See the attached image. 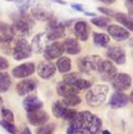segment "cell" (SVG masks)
<instances>
[{"mask_svg": "<svg viewBox=\"0 0 133 134\" xmlns=\"http://www.w3.org/2000/svg\"><path fill=\"white\" fill-rule=\"evenodd\" d=\"M103 121L98 116L89 111H81L71 119L66 129L68 134H98Z\"/></svg>", "mask_w": 133, "mask_h": 134, "instance_id": "cell-1", "label": "cell"}, {"mask_svg": "<svg viewBox=\"0 0 133 134\" xmlns=\"http://www.w3.org/2000/svg\"><path fill=\"white\" fill-rule=\"evenodd\" d=\"M13 24L11 25L12 33L14 37L25 39L27 38L34 26V19L32 16L27 15L26 13H19L13 14Z\"/></svg>", "mask_w": 133, "mask_h": 134, "instance_id": "cell-2", "label": "cell"}, {"mask_svg": "<svg viewBox=\"0 0 133 134\" xmlns=\"http://www.w3.org/2000/svg\"><path fill=\"white\" fill-rule=\"evenodd\" d=\"M109 87L107 85H95L91 87L86 94V100L91 107L102 106L107 99Z\"/></svg>", "mask_w": 133, "mask_h": 134, "instance_id": "cell-3", "label": "cell"}, {"mask_svg": "<svg viewBox=\"0 0 133 134\" xmlns=\"http://www.w3.org/2000/svg\"><path fill=\"white\" fill-rule=\"evenodd\" d=\"M103 59L98 55H89L78 59L77 65L78 69L84 74H92L94 72H98V68L101 65Z\"/></svg>", "mask_w": 133, "mask_h": 134, "instance_id": "cell-4", "label": "cell"}, {"mask_svg": "<svg viewBox=\"0 0 133 134\" xmlns=\"http://www.w3.org/2000/svg\"><path fill=\"white\" fill-rule=\"evenodd\" d=\"M47 38L49 41H55L57 39H60L64 37L65 35V26L59 22L56 18H52L50 21H48L47 31L45 32Z\"/></svg>", "mask_w": 133, "mask_h": 134, "instance_id": "cell-5", "label": "cell"}, {"mask_svg": "<svg viewBox=\"0 0 133 134\" xmlns=\"http://www.w3.org/2000/svg\"><path fill=\"white\" fill-rule=\"evenodd\" d=\"M33 51L31 48V44L25 40L21 38L15 39L14 46H13V51H12V56L15 60H22L25 58L31 57Z\"/></svg>", "mask_w": 133, "mask_h": 134, "instance_id": "cell-6", "label": "cell"}, {"mask_svg": "<svg viewBox=\"0 0 133 134\" xmlns=\"http://www.w3.org/2000/svg\"><path fill=\"white\" fill-rule=\"evenodd\" d=\"M53 114L55 117L57 118H61L64 120H71L75 115H76V111L73 109H69L68 107H65L61 102H56L53 105Z\"/></svg>", "mask_w": 133, "mask_h": 134, "instance_id": "cell-7", "label": "cell"}, {"mask_svg": "<svg viewBox=\"0 0 133 134\" xmlns=\"http://www.w3.org/2000/svg\"><path fill=\"white\" fill-rule=\"evenodd\" d=\"M111 81L116 92H124L128 90L132 85L131 76L127 73H117Z\"/></svg>", "mask_w": 133, "mask_h": 134, "instance_id": "cell-8", "label": "cell"}, {"mask_svg": "<svg viewBox=\"0 0 133 134\" xmlns=\"http://www.w3.org/2000/svg\"><path fill=\"white\" fill-rule=\"evenodd\" d=\"M98 72L101 74V77L103 80L111 81L114 78V76L117 74V69L110 60H104L102 61L101 65H99Z\"/></svg>", "mask_w": 133, "mask_h": 134, "instance_id": "cell-9", "label": "cell"}, {"mask_svg": "<svg viewBox=\"0 0 133 134\" xmlns=\"http://www.w3.org/2000/svg\"><path fill=\"white\" fill-rule=\"evenodd\" d=\"M27 120L31 125L35 126V127H41L46 125L50 118L49 114L45 110H35L32 112H27Z\"/></svg>", "mask_w": 133, "mask_h": 134, "instance_id": "cell-10", "label": "cell"}, {"mask_svg": "<svg viewBox=\"0 0 133 134\" xmlns=\"http://www.w3.org/2000/svg\"><path fill=\"white\" fill-rule=\"evenodd\" d=\"M37 73H38L39 77H41L42 79H50L56 73V66L52 61L46 59L38 63Z\"/></svg>", "mask_w": 133, "mask_h": 134, "instance_id": "cell-11", "label": "cell"}, {"mask_svg": "<svg viewBox=\"0 0 133 134\" xmlns=\"http://www.w3.org/2000/svg\"><path fill=\"white\" fill-rule=\"evenodd\" d=\"M63 53H64V50H63L62 43L59 42V41H54L52 43H49L46 47L45 52H43V55H45V57H46L47 60L52 61L55 58L61 57Z\"/></svg>", "mask_w": 133, "mask_h": 134, "instance_id": "cell-12", "label": "cell"}, {"mask_svg": "<svg viewBox=\"0 0 133 134\" xmlns=\"http://www.w3.org/2000/svg\"><path fill=\"white\" fill-rule=\"evenodd\" d=\"M35 72V63L34 62H24L17 65L13 69L12 75L15 78H26Z\"/></svg>", "mask_w": 133, "mask_h": 134, "instance_id": "cell-13", "label": "cell"}, {"mask_svg": "<svg viewBox=\"0 0 133 134\" xmlns=\"http://www.w3.org/2000/svg\"><path fill=\"white\" fill-rule=\"evenodd\" d=\"M107 31L109 35L116 41H124L130 37V32L127 29L116 24H109Z\"/></svg>", "mask_w": 133, "mask_h": 134, "instance_id": "cell-14", "label": "cell"}, {"mask_svg": "<svg viewBox=\"0 0 133 134\" xmlns=\"http://www.w3.org/2000/svg\"><path fill=\"white\" fill-rule=\"evenodd\" d=\"M107 57L117 64H124L126 62V52L123 48L117 46H111L108 48Z\"/></svg>", "mask_w": 133, "mask_h": 134, "instance_id": "cell-15", "label": "cell"}, {"mask_svg": "<svg viewBox=\"0 0 133 134\" xmlns=\"http://www.w3.org/2000/svg\"><path fill=\"white\" fill-rule=\"evenodd\" d=\"M49 42L50 41L47 38L46 33H38V34L35 35V37L33 38V40L30 44H31V48H32L33 52L40 54V53L45 52V49L49 44Z\"/></svg>", "mask_w": 133, "mask_h": 134, "instance_id": "cell-16", "label": "cell"}, {"mask_svg": "<svg viewBox=\"0 0 133 134\" xmlns=\"http://www.w3.org/2000/svg\"><path fill=\"white\" fill-rule=\"evenodd\" d=\"M37 89V81L35 79H30V78H25L21 81H19L16 86V90L17 93L20 96H25L32 92H34Z\"/></svg>", "mask_w": 133, "mask_h": 134, "instance_id": "cell-17", "label": "cell"}, {"mask_svg": "<svg viewBox=\"0 0 133 134\" xmlns=\"http://www.w3.org/2000/svg\"><path fill=\"white\" fill-rule=\"evenodd\" d=\"M22 106L26 112H32V111L41 109L43 107V103L37 96L30 95V96H26L24 98V100L22 102Z\"/></svg>", "mask_w": 133, "mask_h": 134, "instance_id": "cell-18", "label": "cell"}, {"mask_svg": "<svg viewBox=\"0 0 133 134\" xmlns=\"http://www.w3.org/2000/svg\"><path fill=\"white\" fill-rule=\"evenodd\" d=\"M129 102H130V99H129L128 95H126L123 92H115L112 94V96L110 98L109 105L113 109H118V108H123V107L127 106Z\"/></svg>", "mask_w": 133, "mask_h": 134, "instance_id": "cell-19", "label": "cell"}, {"mask_svg": "<svg viewBox=\"0 0 133 134\" xmlns=\"http://www.w3.org/2000/svg\"><path fill=\"white\" fill-rule=\"evenodd\" d=\"M32 17L33 19H36L38 21L48 22L53 18V13L40 5H36L32 9Z\"/></svg>", "mask_w": 133, "mask_h": 134, "instance_id": "cell-20", "label": "cell"}, {"mask_svg": "<svg viewBox=\"0 0 133 134\" xmlns=\"http://www.w3.org/2000/svg\"><path fill=\"white\" fill-rule=\"evenodd\" d=\"M74 32L76 37L81 40V41H86L89 38V26L88 23L86 21H77L74 25Z\"/></svg>", "mask_w": 133, "mask_h": 134, "instance_id": "cell-21", "label": "cell"}, {"mask_svg": "<svg viewBox=\"0 0 133 134\" xmlns=\"http://www.w3.org/2000/svg\"><path fill=\"white\" fill-rule=\"evenodd\" d=\"M62 46H63L64 52H66L70 55H77L81 51L79 42L77 41L76 38H68V39H65L64 42L62 43Z\"/></svg>", "mask_w": 133, "mask_h": 134, "instance_id": "cell-22", "label": "cell"}, {"mask_svg": "<svg viewBox=\"0 0 133 134\" xmlns=\"http://www.w3.org/2000/svg\"><path fill=\"white\" fill-rule=\"evenodd\" d=\"M56 92L59 96L65 97V96H69V95H72V94H77L79 91L76 88H74L73 86L66 83L64 81H59L56 85Z\"/></svg>", "mask_w": 133, "mask_h": 134, "instance_id": "cell-23", "label": "cell"}, {"mask_svg": "<svg viewBox=\"0 0 133 134\" xmlns=\"http://www.w3.org/2000/svg\"><path fill=\"white\" fill-rule=\"evenodd\" d=\"M113 16H114L116 21H118L120 24H123L125 26V29H127L128 31H132L133 30L132 17L130 15H127L125 13H114Z\"/></svg>", "mask_w": 133, "mask_h": 134, "instance_id": "cell-24", "label": "cell"}, {"mask_svg": "<svg viewBox=\"0 0 133 134\" xmlns=\"http://www.w3.org/2000/svg\"><path fill=\"white\" fill-rule=\"evenodd\" d=\"M55 66H56V70H58L60 73H68L71 70V66H72L71 59L69 57L61 56L56 61Z\"/></svg>", "mask_w": 133, "mask_h": 134, "instance_id": "cell-25", "label": "cell"}, {"mask_svg": "<svg viewBox=\"0 0 133 134\" xmlns=\"http://www.w3.org/2000/svg\"><path fill=\"white\" fill-rule=\"evenodd\" d=\"M93 41L98 47L106 48L109 44V42H110V37L107 34H103V33L94 32L93 33Z\"/></svg>", "mask_w": 133, "mask_h": 134, "instance_id": "cell-26", "label": "cell"}, {"mask_svg": "<svg viewBox=\"0 0 133 134\" xmlns=\"http://www.w3.org/2000/svg\"><path fill=\"white\" fill-rule=\"evenodd\" d=\"M12 86V78L9 73L0 72V93L7 92Z\"/></svg>", "mask_w": 133, "mask_h": 134, "instance_id": "cell-27", "label": "cell"}, {"mask_svg": "<svg viewBox=\"0 0 133 134\" xmlns=\"http://www.w3.org/2000/svg\"><path fill=\"white\" fill-rule=\"evenodd\" d=\"M65 107H76L81 103V98L77 94H72L69 96L63 97V100L61 102Z\"/></svg>", "mask_w": 133, "mask_h": 134, "instance_id": "cell-28", "label": "cell"}, {"mask_svg": "<svg viewBox=\"0 0 133 134\" xmlns=\"http://www.w3.org/2000/svg\"><path fill=\"white\" fill-rule=\"evenodd\" d=\"M71 86H73V87L76 88L78 91H80V90H88V89H90V88L92 87V83H91V81H89V80L82 78L81 75H80L79 77H77V78L74 80V82H73Z\"/></svg>", "mask_w": 133, "mask_h": 134, "instance_id": "cell-29", "label": "cell"}, {"mask_svg": "<svg viewBox=\"0 0 133 134\" xmlns=\"http://www.w3.org/2000/svg\"><path fill=\"white\" fill-rule=\"evenodd\" d=\"M91 22H92L94 25H96L97 27L106 29V27H108V25L110 24L111 19L108 18V17H105V16H103V17H94V18L91 19Z\"/></svg>", "mask_w": 133, "mask_h": 134, "instance_id": "cell-30", "label": "cell"}, {"mask_svg": "<svg viewBox=\"0 0 133 134\" xmlns=\"http://www.w3.org/2000/svg\"><path fill=\"white\" fill-rule=\"evenodd\" d=\"M14 2L18 8L19 13H26L27 9L30 8L31 0H14Z\"/></svg>", "mask_w": 133, "mask_h": 134, "instance_id": "cell-31", "label": "cell"}, {"mask_svg": "<svg viewBox=\"0 0 133 134\" xmlns=\"http://www.w3.org/2000/svg\"><path fill=\"white\" fill-rule=\"evenodd\" d=\"M0 126H1L3 129H5L10 134H17V128L14 126L13 122H9L5 120H0Z\"/></svg>", "mask_w": 133, "mask_h": 134, "instance_id": "cell-32", "label": "cell"}, {"mask_svg": "<svg viewBox=\"0 0 133 134\" xmlns=\"http://www.w3.org/2000/svg\"><path fill=\"white\" fill-rule=\"evenodd\" d=\"M56 125L55 124H50V125H43L37 130V134H52L53 131L55 130Z\"/></svg>", "mask_w": 133, "mask_h": 134, "instance_id": "cell-33", "label": "cell"}, {"mask_svg": "<svg viewBox=\"0 0 133 134\" xmlns=\"http://www.w3.org/2000/svg\"><path fill=\"white\" fill-rule=\"evenodd\" d=\"M1 115H2V120L9 121V122H13L14 121V114L11 110L2 108L1 109Z\"/></svg>", "mask_w": 133, "mask_h": 134, "instance_id": "cell-34", "label": "cell"}, {"mask_svg": "<svg viewBox=\"0 0 133 134\" xmlns=\"http://www.w3.org/2000/svg\"><path fill=\"white\" fill-rule=\"evenodd\" d=\"M9 68V61L0 56V71H3V70H7Z\"/></svg>", "mask_w": 133, "mask_h": 134, "instance_id": "cell-35", "label": "cell"}, {"mask_svg": "<svg viewBox=\"0 0 133 134\" xmlns=\"http://www.w3.org/2000/svg\"><path fill=\"white\" fill-rule=\"evenodd\" d=\"M98 11L101 13H103V14H105V15H107V16H111V15L114 14V12L112 10H109V9H106V8H98Z\"/></svg>", "mask_w": 133, "mask_h": 134, "instance_id": "cell-36", "label": "cell"}, {"mask_svg": "<svg viewBox=\"0 0 133 134\" xmlns=\"http://www.w3.org/2000/svg\"><path fill=\"white\" fill-rule=\"evenodd\" d=\"M71 7H72L75 11H77V12H85V10H84V5H82V4H79V3H72Z\"/></svg>", "mask_w": 133, "mask_h": 134, "instance_id": "cell-37", "label": "cell"}, {"mask_svg": "<svg viewBox=\"0 0 133 134\" xmlns=\"http://www.w3.org/2000/svg\"><path fill=\"white\" fill-rule=\"evenodd\" d=\"M132 1L133 0H128V1L126 2L127 9H129V12H130V16H132Z\"/></svg>", "mask_w": 133, "mask_h": 134, "instance_id": "cell-38", "label": "cell"}, {"mask_svg": "<svg viewBox=\"0 0 133 134\" xmlns=\"http://www.w3.org/2000/svg\"><path fill=\"white\" fill-rule=\"evenodd\" d=\"M98 1H101L105 4H112V3L115 2V0H98Z\"/></svg>", "mask_w": 133, "mask_h": 134, "instance_id": "cell-39", "label": "cell"}, {"mask_svg": "<svg viewBox=\"0 0 133 134\" xmlns=\"http://www.w3.org/2000/svg\"><path fill=\"white\" fill-rule=\"evenodd\" d=\"M51 1H53L55 3H58V4H61V5H65L66 4V2L63 1V0H51Z\"/></svg>", "mask_w": 133, "mask_h": 134, "instance_id": "cell-40", "label": "cell"}, {"mask_svg": "<svg viewBox=\"0 0 133 134\" xmlns=\"http://www.w3.org/2000/svg\"><path fill=\"white\" fill-rule=\"evenodd\" d=\"M20 134H32V132H31V130L29 129V128H23V130L21 131V133Z\"/></svg>", "mask_w": 133, "mask_h": 134, "instance_id": "cell-41", "label": "cell"}, {"mask_svg": "<svg viewBox=\"0 0 133 134\" xmlns=\"http://www.w3.org/2000/svg\"><path fill=\"white\" fill-rule=\"evenodd\" d=\"M85 13V15H87V16H90V17H95V16H97L95 13H92V12H84Z\"/></svg>", "mask_w": 133, "mask_h": 134, "instance_id": "cell-42", "label": "cell"}, {"mask_svg": "<svg viewBox=\"0 0 133 134\" xmlns=\"http://www.w3.org/2000/svg\"><path fill=\"white\" fill-rule=\"evenodd\" d=\"M102 134H111V132H109L108 130H104V131L102 132Z\"/></svg>", "mask_w": 133, "mask_h": 134, "instance_id": "cell-43", "label": "cell"}, {"mask_svg": "<svg viewBox=\"0 0 133 134\" xmlns=\"http://www.w3.org/2000/svg\"><path fill=\"white\" fill-rule=\"evenodd\" d=\"M2 103H3V99H2V97H1V96H0V107H1Z\"/></svg>", "mask_w": 133, "mask_h": 134, "instance_id": "cell-44", "label": "cell"}, {"mask_svg": "<svg viewBox=\"0 0 133 134\" xmlns=\"http://www.w3.org/2000/svg\"><path fill=\"white\" fill-rule=\"evenodd\" d=\"M7 1H14V0H7Z\"/></svg>", "mask_w": 133, "mask_h": 134, "instance_id": "cell-45", "label": "cell"}, {"mask_svg": "<svg viewBox=\"0 0 133 134\" xmlns=\"http://www.w3.org/2000/svg\"><path fill=\"white\" fill-rule=\"evenodd\" d=\"M0 38H1V37H0Z\"/></svg>", "mask_w": 133, "mask_h": 134, "instance_id": "cell-46", "label": "cell"}, {"mask_svg": "<svg viewBox=\"0 0 133 134\" xmlns=\"http://www.w3.org/2000/svg\"><path fill=\"white\" fill-rule=\"evenodd\" d=\"M52 134H53V133H52Z\"/></svg>", "mask_w": 133, "mask_h": 134, "instance_id": "cell-47", "label": "cell"}]
</instances>
